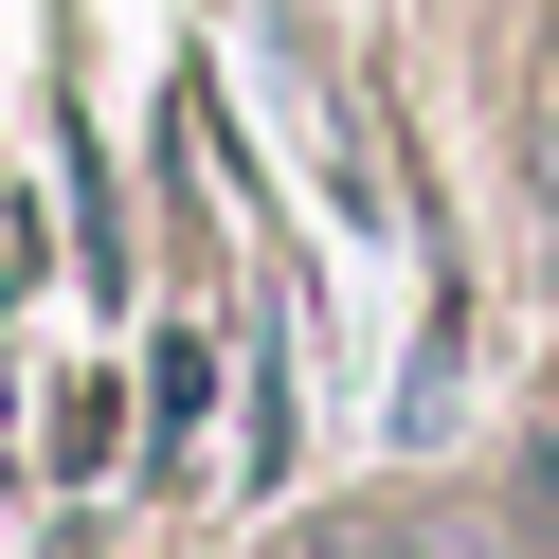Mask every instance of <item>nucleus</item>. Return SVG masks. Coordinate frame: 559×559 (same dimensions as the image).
<instances>
[{"label":"nucleus","mask_w":559,"mask_h":559,"mask_svg":"<svg viewBox=\"0 0 559 559\" xmlns=\"http://www.w3.org/2000/svg\"><path fill=\"white\" fill-rule=\"evenodd\" d=\"M289 559H433V542H397V523H307Z\"/></svg>","instance_id":"2"},{"label":"nucleus","mask_w":559,"mask_h":559,"mask_svg":"<svg viewBox=\"0 0 559 559\" xmlns=\"http://www.w3.org/2000/svg\"><path fill=\"white\" fill-rule=\"evenodd\" d=\"M506 559H559V451L523 469V523H506Z\"/></svg>","instance_id":"3"},{"label":"nucleus","mask_w":559,"mask_h":559,"mask_svg":"<svg viewBox=\"0 0 559 559\" xmlns=\"http://www.w3.org/2000/svg\"><path fill=\"white\" fill-rule=\"evenodd\" d=\"M523 181H542V217H559V37H542V91H523Z\"/></svg>","instance_id":"1"}]
</instances>
